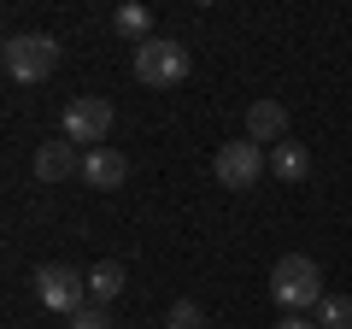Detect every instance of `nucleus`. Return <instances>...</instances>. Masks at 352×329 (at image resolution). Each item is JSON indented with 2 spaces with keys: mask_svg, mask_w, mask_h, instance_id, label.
I'll use <instances>...</instances> for the list:
<instances>
[{
  "mask_svg": "<svg viewBox=\"0 0 352 329\" xmlns=\"http://www.w3.org/2000/svg\"><path fill=\"white\" fill-rule=\"evenodd\" d=\"M323 270H317V259L305 253H282L276 265H270V300L282 306V312H317V300H323Z\"/></svg>",
  "mask_w": 352,
  "mask_h": 329,
  "instance_id": "1",
  "label": "nucleus"
},
{
  "mask_svg": "<svg viewBox=\"0 0 352 329\" xmlns=\"http://www.w3.org/2000/svg\"><path fill=\"white\" fill-rule=\"evenodd\" d=\"M188 47L182 41H170V36H147V41H135V83L141 89H176L182 76H188Z\"/></svg>",
  "mask_w": 352,
  "mask_h": 329,
  "instance_id": "2",
  "label": "nucleus"
},
{
  "mask_svg": "<svg viewBox=\"0 0 352 329\" xmlns=\"http://www.w3.org/2000/svg\"><path fill=\"white\" fill-rule=\"evenodd\" d=\"M0 65H6L12 83H47L53 65H59V41H53V36H6Z\"/></svg>",
  "mask_w": 352,
  "mask_h": 329,
  "instance_id": "3",
  "label": "nucleus"
},
{
  "mask_svg": "<svg viewBox=\"0 0 352 329\" xmlns=\"http://www.w3.org/2000/svg\"><path fill=\"white\" fill-rule=\"evenodd\" d=\"M212 171H217V182H223V189L247 194V189H258V182H264V171H270V153H264L258 141L241 136V141H223V147H217Z\"/></svg>",
  "mask_w": 352,
  "mask_h": 329,
  "instance_id": "4",
  "label": "nucleus"
},
{
  "mask_svg": "<svg viewBox=\"0 0 352 329\" xmlns=\"http://www.w3.org/2000/svg\"><path fill=\"white\" fill-rule=\"evenodd\" d=\"M112 100H100V94H76L71 106H65V118H59V129H65V141H76V147H106V136H112Z\"/></svg>",
  "mask_w": 352,
  "mask_h": 329,
  "instance_id": "5",
  "label": "nucleus"
},
{
  "mask_svg": "<svg viewBox=\"0 0 352 329\" xmlns=\"http://www.w3.org/2000/svg\"><path fill=\"white\" fill-rule=\"evenodd\" d=\"M36 300L59 317H76L88 306V277L71 265H36Z\"/></svg>",
  "mask_w": 352,
  "mask_h": 329,
  "instance_id": "6",
  "label": "nucleus"
},
{
  "mask_svg": "<svg viewBox=\"0 0 352 329\" xmlns=\"http://www.w3.org/2000/svg\"><path fill=\"white\" fill-rule=\"evenodd\" d=\"M65 177H82V147L76 141H41L36 147V182H65Z\"/></svg>",
  "mask_w": 352,
  "mask_h": 329,
  "instance_id": "7",
  "label": "nucleus"
},
{
  "mask_svg": "<svg viewBox=\"0 0 352 329\" xmlns=\"http://www.w3.org/2000/svg\"><path fill=\"white\" fill-rule=\"evenodd\" d=\"M82 182L88 189H124L129 182V159L118 147H88L82 153Z\"/></svg>",
  "mask_w": 352,
  "mask_h": 329,
  "instance_id": "8",
  "label": "nucleus"
},
{
  "mask_svg": "<svg viewBox=\"0 0 352 329\" xmlns=\"http://www.w3.org/2000/svg\"><path fill=\"white\" fill-rule=\"evenodd\" d=\"M247 141H270V147H282L288 141V106L282 100H252L247 106Z\"/></svg>",
  "mask_w": 352,
  "mask_h": 329,
  "instance_id": "9",
  "label": "nucleus"
},
{
  "mask_svg": "<svg viewBox=\"0 0 352 329\" xmlns=\"http://www.w3.org/2000/svg\"><path fill=\"white\" fill-rule=\"evenodd\" d=\"M270 177H276V182H305V177H311V153H305L300 141L270 147Z\"/></svg>",
  "mask_w": 352,
  "mask_h": 329,
  "instance_id": "10",
  "label": "nucleus"
},
{
  "mask_svg": "<svg viewBox=\"0 0 352 329\" xmlns=\"http://www.w3.org/2000/svg\"><path fill=\"white\" fill-rule=\"evenodd\" d=\"M124 282H129V270L118 265V259H100V265L88 270V300H94V306H112L118 294H124Z\"/></svg>",
  "mask_w": 352,
  "mask_h": 329,
  "instance_id": "11",
  "label": "nucleus"
},
{
  "mask_svg": "<svg viewBox=\"0 0 352 329\" xmlns=\"http://www.w3.org/2000/svg\"><path fill=\"white\" fill-rule=\"evenodd\" d=\"M317 329H352V294H323L317 300Z\"/></svg>",
  "mask_w": 352,
  "mask_h": 329,
  "instance_id": "12",
  "label": "nucleus"
},
{
  "mask_svg": "<svg viewBox=\"0 0 352 329\" xmlns=\"http://www.w3.org/2000/svg\"><path fill=\"white\" fill-rule=\"evenodd\" d=\"M112 24L124 30V36H135V41H147V36H153V12H147V6H135V0H129V6H118Z\"/></svg>",
  "mask_w": 352,
  "mask_h": 329,
  "instance_id": "13",
  "label": "nucleus"
},
{
  "mask_svg": "<svg viewBox=\"0 0 352 329\" xmlns=\"http://www.w3.org/2000/svg\"><path fill=\"white\" fill-rule=\"evenodd\" d=\"M164 329H206V312H200L194 300H176L170 317H164Z\"/></svg>",
  "mask_w": 352,
  "mask_h": 329,
  "instance_id": "14",
  "label": "nucleus"
},
{
  "mask_svg": "<svg viewBox=\"0 0 352 329\" xmlns=\"http://www.w3.org/2000/svg\"><path fill=\"white\" fill-rule=\"evenodd\" d=\"M71 329H118V323H112V312H106V306H94V300H88L82 312L71 317Z\"/></svg>",
  "mask_w": 352,
  "mask_h": 329,
  "instance_id": "15",
  "label": "nucleus"
},
{
  "mask_svg": "<svg viewBox=\"0 0 352 329\" xmlns=\"http://www.w3.org/2000/svg\"><path fill=\"white\" fill-rule=\"evenodd\" d=\"M270 329H317V317H305V312H282Z\"/></svg>",
  "mask_w": 352,
  "mask_h": 329,
  "instance_id": "16",
  "label": "nucleus"
}]
</instances>
